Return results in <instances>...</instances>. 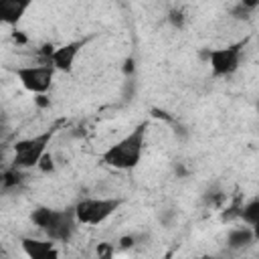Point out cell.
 Listing matches in <instances>:
<instances>
[{
  "instance_id": "obj_1",
  "label": "cell",
  "mask_w": 259,
  "mask_h": 259,
  "mask_svg": "<svg viewBox=\"0 0 259 259\" xmlns=\"http://www.w3.org/2000/svg\"><path fill=\"white\" fill-rule=\"evenodd\" d=\"M146 146H148V121H140L117 142L109 144L99 154V160L113 170L130 172L140 166Z\"/></svg>"
},
{
  "instance_id": "obj_2",
  "label": "cell",
  "mask_w": 259,
  "mask_h": 259,
  "mask_svg": "<svg viewBox=\"0 0 259 259\" xmlns=\"http://www.w3.org/2000/svg\"><path fill=\"white\" fill-rule=\"evenodd\" d=\"M30 223L53 243H69L77 231V221L73 214V206L69 208H53V206H36L30 212Z\"/></svg>"
},
{
  "instance_id": "obj_3",
  "label": "cell",
  "mask_w": 259,
  "mask_h": 259,
  "mask_svg": "<svg viewBox=\"0 0 259 259\" xmlns=\"http://www.w3.org/2000/svg\"><path fill=\"white\" fill-rule=\"evenodd\" d=\"M121 196H83L73 204V214L79 227H99L107 223L121 206Z\"/></svg>"
},
{
  "instance_id": "obj_4",
  "label": "cell",
  "mask_w": 259,
  "mask_h": 259,
  "mask_svg": "<svg viewBox=\"0 0 259 259\" xmlns=\"http://www.w3.org/2000/svg\"><path fill=\"white\" fill-rule=\"evenodd\" d=\"M57 136V127H49L40 134L34 136H26L22 140H16V144L12 146L14 156H12V168L24 172V170H32L36 168V164L40 162V158L49 152V146L53 142V138Z\"/></svg>"
},
{
  "instance_id": "obj_5",
  "label": "cell",
  "mask_w": 259,
  "mask_h": 259,
  "mask_svg": "<svg viewBox=\"0 0 259 259\" xmlns=\"http://www.w3.org/2000/svg\"><path fill=\"white\" fill-rule=\"evenodd\" d=\"M245 47H247V38H241V40H235V42H229L217 49H208L204 53V59L210 69V75L214 79L233 77L241 69Z\"/></svg>"
},
{
  "instance_id": "obj_6",
  "label": "cell",
  "mask_w": 259,
  "mask_h": 259,
  "mask_svg": "<svg viewBox=\"0 0 259 259\" xmlns=\"http://www.w3.org/2000/svg\"><path fill=\"white\" fill-rule=\"evenodd\" d=\"M14 77L16 81L20 83V87L24 91H28L30 95H49L51 89H53V83H55V69L42 61V63H36V65H20V67H14Z\"/></svg>"
},
{
  "instance_id": "obj_7",
  "label": "cell",
  "mask_w": 259,
  "mask_h": 259,
  "mask_svg": "<svg viewBox=\"0 0 259 259\" xmlns=\"http://www.w3.org/2000/svg\"><path fill=\"white\" fill-rule=\"evenodd\" d=\"M85 45H87V38H75V40L63 42L59 47H53L51 55L47 57V63L55 69V73L71 75L75 69V63H77V57L81 55Z\"/></svg>"
},
{
  "instance_id": "obj_8",
  "label": "cell",
  "mask_w": 259,
  "mask_h": 259,
  "mask_svg": "<svg viewBox=\"0 0 259 259\" xmlns=\"http://www.w3.org/2000/svg\"><path fill=\"white\" fill-rule=\"evenodd\" d=\"M20 249L26 255V259H61L59 245L51 239H34V237H22Z\"/></svg>"
},
{
  "instance_id": "obj_9",
  "label": "cell",
  "mask_w": 259,
  "mask_h": 259,
  "mask_svg": "<svg viewBox=\"0 0 259 259\" xmlns=\"http://www.w3.org/2000/svg\"><path fill=\"white\" fill-rule=\"evenodd\" d=\"M30 8V0H0V24L16 26Z\"/></svg>"
},
{
  "instance_id": "obj_10",
  "label": "cell",
  "mask_w": 259,
  "mask_h": 259,
  "mask_svg": "<svg viewBox=\"0 0 259 259\" xmlns=\"http://www.w3.org/2000/svg\"><path fill=\"white\" fill-rule=\"evenodd\" d=\"M255 241H257V229H251L247 225L233 227L227 233V247H231V249H245Z\"/></svg>"
},
{
  "instance_id": "obj_11",
  "label": "cell",
  "mask_w": 259,
  "mask_h": 259,
  "mask_svg": "<svg viewBox=\"0 0 259 259\" xmlns=\"http://www.w3.org/2000/svg\"><path fill=\"white\" fill-rule=\"evenodd\" d=\"M237 219L243 221V225H247L251 229H257V223H259V198L253 196L251 200H247L245 204H241Z\"/></svg>"
},
{
  "instance_id": "obj_12",
  "label": "cell",
  "mask_w": 259,
  "mask_h": 259,
  "mask_svg": "<svg viewBox=\"0 0 259 259\" xmlns=\"http://www.w3.org/2000/svg\"><path fill=\"white\" fill-rule=\"evenodd\" d=\"M115 251H117V247H115L113 243L101 241V243H97V247H95V257H97V259H113V257H115Z\"/></svg>"
},
{
  "instance_id": "obj_13",
  "label": "cell",
  "mask_w": 259,
  "mask_h": 259,
  "mask_svg": "<svg viewBox=\"0 0 259 259\" xmlns=\"http://www.w3.org/2000/svg\"><path fill=\"white\" fill-rule=\"evenodd\" d=\"M36 170L42 172V174H53V172L57 170V162H55V156H53L51 150L40 158V162L36 164Z\"/></svg>"
},
{
  "instance_id": "obj_14",
  "label": "cell",
  "mask_w": 259,
  "mask_h": 259,
  "mask_svg": "<svg viewBox=\"0 0 259 259\" xmlns=\"http://www.w3.org/2000/svg\"><path fill=\"white\" fill-rule=\"evenodd\" d=\"M168 22H170L174 28L182 30V28H184V24H186V16H184V12H182V10L174 8V10H170V12H168Z\"/></svg>"
},
{
  "instance_id": "obj_15",
  "label": "cell",
  "mask_w": 259,
  "mask_h": 259,
  "mask_svg": "<svg viewBox=\"0 0 259 259\" xmlns=\"http://www.w3.org/2000/svg\"><path fill=\"white\" fill-rule=\"evenodd\" d=\"M136 243H138V239H136V235H123V237H119L117 239V249H121V251H127V249H134L136 247Z\"/></svg>"
},
{
  "instance_id": "obj_16",
  "label": "cell",
  "mask_w": 259,
  "mask_h": 259,
  "mask_svg": "<svg viewBox=\"0 0 259 259\" xmlns=\"http://www.w3.org/2000/svg\"><path fill=\"white\" fill-rule=\"evenodd\" d=\"M32 99H34V103H36L40 109H47V107H51V97H49V95H34Z\"/></svg>"
},
{
  "instance_id": "obj_17",
  "label": "cell",
  "mask_w": 259,
  "mask_h": 259,
  "mask_svg": "<svg viewBox=\"0 0 259 259\" xmlns=\"http://www.w3.org/2000/svg\"><path fill=\"white\" fill-rule=\"evenodd\" d=\"M12 40H14V42H26V36H24L20 30H16V32L12 34Z\"/></svg>"
},
{
  "instance_id": "obj_18",
  "label": "cell",
  "mask_w": 259,
  "mask_h": 259,
  "mask_svg": "<svg viewBox=\"0 0 259 259\" xmlns=\"http://www.w3.org/2000/svg\"><path fill=\"white\" fill-rule=\"evenodd\" d=\"M162 259H172V253H166V255H164Z\"/></svg>"
}]
</instances>
